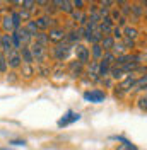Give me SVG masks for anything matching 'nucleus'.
Returning a JSON list of instances; mask_svg holds the SVG:
<instances>
[{
  "label": "nucleus",
  "instance_id": "2f4dec72",
  "mask_svg": "<svg viewBox=\"0 0 147 150\" xmlns=\"http://www.w3.org/2000/svg\"><path fill=\"white\" fill-rule=\"evenodd\" d=\"M9 68V63H7V56H0V72H7Z\"/></svg>",
  "mask_w": 147,
  "mask_h": 150
},
{
  "label": "nucleus",
  "instance_id": "f03ea898",
  "mask_svg": "<svg viewBox=\"0 0 147 150\" xmlns=\"http://www.w3.org/2000/svg\"><path fill=\"white\" fill-rule=\"evenodd\" d=\"M74 53H75L77 62H81V63H87L89 62L91 51H89V48H86L84 45H75L74 46Z\"/></svg>",
  "mask_w": 147,
  "mask_h": 150
},
{
  "label": "nucleus",
  "instance_id": "f8f14e48",
  "mask_svg": "<svg viewBox=\"0 0 147 150\" xmlns=\"http://www.w3.org/2000/svg\"><path fill=\"white\" fill-rule=\"evenodd\" d=\"M34 22H36V26H38V29H39V31H45V29H48L50 26H53V24H55V19L43 16V17H38Z\"/></svg>",
  "mask_w": 147,
  "mask_h": 150
},
{
  "label": "nucleus",
  "instance_id": "4c0bfd02",
  "mask_svg": "<svg viewBox=\"0 0 147 150\" xmlns=\"http://www.w3.org/2000/svg\"><path fill=\"white\" fill-rule=\"evenodd\" d=\"M82 5H84L82 0H74V7H75V10H81L82 9Z\"/></svg>",
  "mask_w": 147,
  "mask_h": 150
},
{
  "label": "nucleus",
  "instance_id": "bb28decb",
  "mask_svg": "<svg viewBox=\"0 0 147 150\" xmlns=\"http://www.w3.org/2000/svg\"><path fill=\"white\" fill-rule=\"evenodd\" d=\"M111 38L116 41V39H123V29L118 28V26H115L113 28V33H111Z\"/></svg>",
  "mask_w": 147,
  "mask_h": 150
},
{
  "label": "nucleus",
  "instance_id": "1a4fd4ad",
  "mask_svg": "<svg viewBox=\"0 0 147 150\" xmlns=\"http://www.w3.org/2000/svg\"><path fill=\"white\" fill-rule=\"evenodd\" d=\"M50 41H56V43H60V41H65V38H67V33H65L64 29L60 28H51L50 29Z\"/></svg>",
  "mask_w": 147,
  "mask_h": 150
},
{
  "label": "nucleus",
  "instance_id": "9d476101",
  "mask_svg": "<svg viewBox=\"0 0 147 150\" xmlns=\"http://www.w3.org/2000/svg\"><path fill=\"white\" fill-rule=\"evenodd\" d=\"M0 48H2V51L7 53V55H9L10 51H14V45H12V36H10V34H2Z\"/></svg>",
  "mask_w": 147,
  "mask_h": 150
},
{
  "label": "nucleus",
  "instance_id": "0eeeda50",
  "mask_svg": "<svg viewBox=\"0 0 147 150\" xmlns=\"http://www.w3.org/2000/svg\"><path fill=\"white\" fill-rule=\"evenodd\" d=\"M7 63H9L10 68H19L21 67V63H22V56H21V53L19 51H10L9 55H7Z\"/></svg>",
  "mask_w": 147,
  "mask_h": 150
},
{
  "label": "nucleus",
  "instance_id": "4be33fe9",
  "mask_svg": "<svg viewBox=\"0 0 147 150\" xmlns=\"http://www.w3.org/2000/svg\"><path fill=\"white\" fill-rule=\"evenodd\" d=\"M24 28L28 29L29 34H31L33 38H36V34L39 33V29H38V26H36V22H34V21H29V22L26 24V26H24Z\"/></svg>",
  "mask_w": 147,
  "mask_h": 150
},
{
  "label": "nucleus",
  "instance_id": "423d86ee",
  "mask_svg": "<svg viewBox=\"0 0 147 150\" xmlns=\"http://www.w3.org/2000/svg\"><path fill=\"white\" fill-rule=\"evenodd\" d=\"M16 34L19 36V39H21V45H22V48H29L31 46V39H33V36L29 34V31L26 28H21L16 31Z\"/></svg>",
  "mask_w": 147,
  "mask_h": 150
},
{
  "label": "nucleus",
  "instance_id": "a18cd8bd",
  "mask_svg": "<svg viewBox=\"0 0 147 150\" xmlns=\"http://www.w3.org/2000/svg\"><path fill=\"white\" fill-rule=\"evenodd\" d=\"M0 150H10V149H0Z\"/></svg>",
  "mask_w": 147,
  "mask_h": 150
},
{
  "label": "nucleus",
  "instance_id": "dca6fc26",
  "mask_svg": "<svg viewBox=\"0 0 147 150\" xmlns=\"http://www.w3.org/2000/svg\"><path fill=\"white\" fill-rule=\"evenodd\" d=\"M115 39L111 36H104L103 38V41H101V46H103V50H104V53L106 51H113V48H115Z\"/></svg>",
  "mask_w": 147,
  "mask_h": 150
},
{
  "label": "nucleus",
  "instance_id": "a878e982",
  "mask_svg": "<svg viewBox=\"0 0 147 150\" xmlns=\"http://www.w3.org/2000/svg\"><path fill=\"white\" fill-rule=\"evenodd\" d=\"M125 51H127V48H125L123 43H115V48H113V53L115 55L121 56V55H125Z\"/></svg>",
  "mask_w": 147,
  "mask_h": 150
},
{
  "label": "nucleus",
  "instance_id": "aec40b11",
  "mask_svg": "<svg viewBox=\"0 0 147 150\" xmlns=\"http://www.w3.org/2000/svg\"><path fill=\"white\" fill-rule=\"evenodd\" d=\"M89 77H92L94 80L98 79V75H99V62H92L91 65H89Z\"/></svg>",
  "mask_w": 147,
  "mask_h": 150
},
{
  "label": "nucleus",
  "instance_id": "c9c22d12",
  "mask_svg": "<svg viewBox=\"0 0 147 150\" xmlns=\"http://www.w3.org/2000/svg\"><path fill=\"white\" fill-rule=\"evenodd\" d=\"M121 43L125 45V48H127V50L135 46V41H132V39H128V38H123V39H121Z\"/></svg>",
  "mask_w": 147,
  "mask_h": 150
},
{
  "label": "nucleus",
  "instance_id": "393cba45",
  "mask_svg": "<svg viewBox=\"0 0 147 150\" xmlns=\"http://www.w3.org/2000/svg\"><path fill=\"white\" fill-rule=\"evenodd\" d=\"M110 17H111V21H113V22H120V21L123 19V14H121V10L113 9V10L110 12Z\"/></svg>",
  "mask_w": 147,
  "mask_h": 150
},
{
  "label": "nucleus",
  "instance_id": "c03bdc74",
  "mask_svg": "<svg viewBox=\"0 0 147 150\" xmlns=\"http://www.w3.org/2000/svg\"><path fill=\"white\" fill-rule=\"evenodd\" d=\"M140 91H147V85H144V87H142V89H140Z\"/></svg>",
  "mask_w": 147,
  "mask_h": 150
},
{
  "label": "nucleus",
  "instance_id": "f704fd0d",
  "mask_svg": "<svg viewBox=\"0 0 147 150\" xmlns=\"http://www.w3.org/2000/svg\"><path fill=\"white\" fill-rule=\"evenodd\" d=\"M138 108H140L142 111L147 112V96H142V97L138 99Z\"/></svg>",
  "mask_w": 147,
  "mask_h": 150
},
{
  "label": "nucleus",
  "instance_id": "39448f33",
  "mask_svg": "<svg viewBox=\"0 0 147 150\" xmlns=\"http://www.w3.org/2000/svg\"><path fill=\"white\" fill-rule=\"evenodd\" d=\"M70 51H72V45H69V43H60V45L55 48V56L58 60H65L67 56L70 55Z\"/></svg>",
  "mask_w": 147,
  "mask_h": 150
},
{
  "label": "nucleus",
  "instance_id": "ddd939ff",
  "mask_svg": "<svg viewBox=\"0 0 147 150\" xmlns=\"http://www.w3.org/2000/svg\"><path fill=\"white\" fill-rule=\"evenodd\" d=\"M91 55H92V58H94V62H101V58L104 56V50H103L101 45H92Z\"/></svg>",
  "mask_w": 147,
  "mask_h": 150
},
{
  "label": "nucleus",
  "instance_id": "412c9836",
  "mask_svg": "<svg viewBox=\"0 0 147 150\" xmlns=\"http://www.w3.org/2000/svg\"><path fill=\"white\" fill-rule=\"evenodd\" d=\"M82 68H84V63H81V62H77V60H75V62H72V63H70V70H72L74 77H75V75L79 77V75L82 74Z\"/></svg>",
  "mask_w": 147,
  "mask_h": 150
},
{
  "label": "nucleus",
  "instance_id": "58836bf2",
  "mask_svg": "<svg viewBox=\"0 0 147 150\" xmlns=\"http://www.w3.org/2000/svg\"><path fill=\"white\" fill-rule=\"evenodd\" d=\"M19 14H21V17H22V19H26V21L29 19V12H28V10H21Z\"/></svg>",
  "mask_w": 147,
  "mask_h": 150
},
{
  "label": "nucleus",
  "instance_id": "a19ab883",
  "mask_svg": "<svg viewBox=\"0 0 147 150\" xmlns=\"http://www.w3.org/2000/svg\"><path fill=\"white\" fill-rule=\"evenodd\" d=\"M12 145H22V147H24V145H26V142H24V140H14V142H12Z\"/></svg>",
  "mask_w": 147,
  "mask_h": 150
},
{
  "label": "nucleus",
  "instance_id": "de8ad7c7",
  "mask_svg": "<svg viewBox=\"0 0 147 150\" xmlns=\"http://www.w3.org/2000/svg\"><path fill=\"white\" fill-rule=\"evenodd\" d=\"M0 26H2V24H0Z\"/></svg>",
  "mask_w": 147,
  "mask_h": 150
},
{
  "label": "nucleus",
  "instance_id": "2eb2a0df",
  "mask_svg": "<svg viewBox=\"0 0 147 150\" xmlns=\"http://www.w3.org/2000/svg\"><path fill=\"white\" fill-rule=\"evenodd\" d=\"M2 29H4L5 33H10V31H14V29H16L12 16H5V17L2 19Z\"/></svg>",
  "mask_w": 147,
  "mask_h": 150
},
{
  "label": "nucleus",
  "instance_id": "b1692460",
  "mask_svg": "<svg viewBox=\"0 0 147 150\" xmlns=\"http://www.w3.org/2000/svg\"><path fill=\"white\" fill-rule=\"evenodd\" d=\"M110 75L113 77V79H121V77L125 75V72H123V68H121V67H116V65H115L113 68H111Z\"/></svg>",
  "mask_w": 147,
  "mask_h": 150
},
{
  "label": "nucleus",
  "instance_id": "c756f323",
  "mask_svg": "<svg viewBox=\"0 0 147 150\" xmlns=\"http://www.w3.org/2000/svg\"><path fill=\"white\" fill-rule=\"evenodd\" d=\"M142 12H144V10H142V5H140V4H132V14L137 19L142 16Z\"/></svg>",
  "mask_w": 147,
  "mask_h": 150
},
{
  "label": "nucleus",
  "instance_id": "f257e3e1",
  "mask_svg": "<svg viewBox=\"0 0 147 150\" xmlns=\"http://www.w3.org/2000/svg\"><path fill=\"white\" fill-rule=\"evenodd\" d=\"M84 99L89 101V103L99 104L106 99V94L103 92L101 89H92V91H86V92H84Z\"/></svg>",
  "mask_w": 147,
  "mask_h": 150
},
{
  "label": "nucleus",
  "instance_id": "7ed1b4c3",
  "mask_svg": "<svg viewBox=\"0 0 147 150\" xmlns=\"http://www.w3.org/2000/svg\"><path fill=\"white\" fill-rule=\"evenodd\" d=\"M29 50H31V53H33V56H34V60L39 62V63H43L45 55H46L45 46H41V45H38V43H33V45L29 46Z\"/></svg>",
  "mask_w": 147,
  "mask_h": 150
},
{
  "label": "nucleus",
  "instance_id": "c85d7f7f",
  "mask_svg": "<svg viewBox=\"0 0 147 150\" xmlns=\"http://www.w3.org/2000/svg\"><path fill=\"white\" fill-rule=\"evenodd\" d=\"M79 39H81V36L77 34V31H75V33H69V34H67V38H65V41H67L69 45H70V43H77Z\"/></svg>",
  "mask_w": 147,
  "mask_h": 150
},
{
  "label": "nucleus",
  "instance_id": "f3484780",
  "mask_svg": "<svg viewBox=\"0 0 147 150\" xmlns=\"http://www.w3.org/2000/svg\"><path fill=\"white\" fill-rule=\"evenodd\" d=\"M21 56H22V62H24L26 65H33L34 56H33V53H31L29 48H22V50H21Z\"/></svg>",
  "mask_w": 147,
  "mask_h": 150
},
{
  "label": "nucleus",
  "instance_id": "37998d69",
  "mask_svg": "<svg viewBox=\"0 0 147 150\" xmlns=\"http://www.w3.org/2000/svg\"><path fill=\"white\" fill-rule=\"evenodd\" d=\"M10 77H7V80H10V82H14L16 80V74H9Z\"/></svg>",
  "mask_w": 147,
  "mask_h": 150
},
{
  "label": "nucleus",
  "instance_id": "20e7f679",
  "mask_svg": "<svg viewBox=\"0 0 147 150\" xmlns=\"http://www.w3.org/2000/svg\"><path fill=\"white\" fill-rule=\"evenodd\" d=\"M79 120H81V114L69 109V111L65 112L64 118L58 121V126H60V128H64V126H67V125H70V123H74V121H79Z\"/></svg>",
  "mask_w": 147,
  "mask_h": 150
},
{
  "label": "nucleus",
  "instance_id": "6ab92c4d",
  "mask_svg": "<svg viewBox=\"0 0 147 150\" xmlns=\"http://www.w3.org/2000/svg\"><path fill=\"white\" fill-rule=\"evenodd\" d=\"M138 36V31L135 28H132V26H127V28L123 29V38H128L132 41H135Z\"/></svg>",
  "mask_w": 147,
  "mask_h": 150
},
{
  "label": "nucleus",
  "instance_id": "7c9ffc66",
  "mask_svg": "<svg viewBox=\"0 0 147 150\" xmlns=\"http://www.w3.org/2000/svg\"><path fill=\"white\" fill-rule=\"evenodd\" d=\"M12 36V45H14V50L17 51V50H22V45H21V39H19V36L14 33V34H10Z\"/></svg>",
  "mask_w": 147,
  "mask_h": 150
},
{
  "label": "nucleus",
  "instance_id": "473e14b6",
  "mask_svg": "<svg viewBox=\"0 0 147 150\" xmlns=\"http://www.w3.org/2000/svg\"><path fill=\"white\" fill-rule=\"evenodd\" d=\"M12 19H14V26H16V31H17V29H21V14H19V12H14V14H12Z\"/></svg>",
  "mask_w": 147,
  "mask_h": 150
},
{
  "label": "nucleus",
  "instance_id": "ea45409f",
  "mask_svg": "<svg viewBox=\"0 0 147 150\" xmlns=\"http://www.w3.org/2000/svg\"><path fill=\"white\" fill-rule=\"evenodd\" d=\"M115 2H111V0H103L101 2V7H108V5H113Z\"/></svg>",
  "mask_w": 147,
  "mask_h": 150
},
{
  "label": "nucleus",
  "instance_id": "cd10ccee",
  "mask_svg": "<svg viewBox=\"0 0 147 150\" xmlns=\"http://www.w3.org/2000/svg\"><path fill=\"white\" fill-rule=\"evenodd\" d=\"M22 75H24L26 79L33 77V75H34V70H33V67H31V65H26V63H24V65H22Z\"/></svg>",
  "mask_w": 147,
  "mask_h": 150
},
{
  "label": "nucleus",
  "instance_id": "79ce46f5",
  "mask_svg": "<svg viewBox=\"0 0 147 150\" xmlns=\"http://www.w3.org/2000/svg\"><path fill=\"white\" fill-rule=\"evenodd\" d=\"M50 2H46V0H38L36 2V5H48Z\"/></svg>",
  "mask_w": 147,
  "mask_h": 150
},
{
  "label": "nucleus",
  "instance_id": "72a5a7b5",
  "mask_svg": "<svg viewBox=\"0 0 147 150\" xmlns=\"http://www.w3.org/2000/svg\"><path fill=\"white\" fill-rule=\"evenodd\" d=\"M34 5H36V2H33V0H24V2H22V10H28L29 12Z\"/></svg>",
  "mask_w": 147,
  "mask_h": 150
},
{
  "label": "nucleus",
  "instance_id": "4468645a",
  "mask_svg": "<svg viewBox=\"0 0 147 150\" xmlns=\"http://www.w3.org/2000/svg\"><path fill=\"white\" fill-rule=\"evenodd\" d=\"M103 33L99 31V28H98V31H94V33H91V34H87V41L89 43H92V45H101V41H103Z\"/></svg>",
  "mask_w": 147,
  "mask_h": 150
},
{
  "label": "nucleus",
  "instance_id": "5701e85b",
  "mask_svg": "<svg viewBox=\"0 0 147 150\" xmlns=\"http://www.w3.org/2000/svg\"><path fill=\"white\" fill-rule=\"evenodd\" d=\"M34 39H36L38 45H41V46H46V45L50 43V38H48V34H45V33H38Z\"/></svg>",
  "mask_w": 147,
  "mask_h": 150
},
{
  "label": "nucleus",
  "instance_id": "a211bd4d",
  "mask_svg": "<svg viewBox=\"0 0 147 150\" xmlns=\"http://www.w3.org/2000/svg\"><path fill=\"white\" fill-rule=\"evenodd\" d=\"M70 16H72V19L75 21V22H79V24H82V26L84 24H87V21H89L87 16H86L84 12H81V10H74Z\"/></svg>",
  "mask_w": 147,
  "mask_h": 150
},
{
  "label": "nucleus",
  "instance_id": "6e6552de",
  "mask_svg": "<svg viewBox=\"0 0 147 150\" xmlns=\"http://www.w3.org/2000/svg\"><path fill=\"white\" fill-rule=\"evenodd\" d=\"M113 28H115V22L111 21V17H104L99 24V31L103 33V36H111Z\"/></svg>",
  "mask_w": 147,
  "mask_h": 150
},
{
  "label": "nucleus",
  "instance_id": "49530a36",
  "mask_svg": "<svg viewBox=\"0 0 147 150\" xmlns=\"http://www.w3.org/2000/svg\"><path fill=\"white\" fill-rule=\"evenodd\" d=\"M0 51H2V48H0ZM0 56H2V53H0Z\"/></svg>",
  "mask_w": 147,
  "mask_h": 150
},
{
  "label": "nucleus",
  "instance_id": "e433bc0d",
  "mask_svg": "<svg viewBox=\"0 0 147 150\" xmlns=\"http://www.w3.org/2000/svg\"><path fill=\"white\" fill-rule=\"evenodd\" d=\"M39 74L43 75V77H48V75H50V68H46V67L41 63V65H39Z\"/></svg>",
  "mask_w": 147,
  "mask_h": 150
},
{
  "label": "nucleus",
  "instance_id": "9b49d317",
  "mask_svg": "<svg viewBox=\"0 0 147 150\" xmlns=\"http://www.w3.org/2000/svg\"><path fill=\"white\" fill-rule=\"evenodd\" d=\"M53 5H58V9L64 10V12H67V14H72L74 10H75L74 2H70V0H55Z\"/></svg>",
  "mask_w": 147,
  "mask_h": 150
}]
</instances>
